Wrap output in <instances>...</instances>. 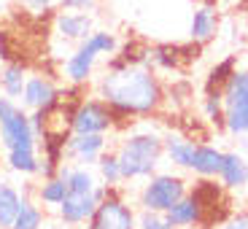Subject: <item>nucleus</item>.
<instances>
[{"label": "nucleus", "mask_w": 248, "mask_h": 229, "mask_svg": "<svg viewBox=\"0 0 248 229\" xmlns=\"http://www.w3.org/2000/svg\"><path fill=\"white\" fill-rule=\"evenodd\" d=\"M94 94L119 119L154 116L165 106V87L156 70L143 62H124L116 54L94 81Z\"/></svg>", "instance_id": "1"}, {"label": "nucleus", "mask_w": 248, "mask_h": 229, "mask_svg": "<svg viewBox=\"0 0 248 229\" xmlns=\"http://www.w3.org/2000/svg\"><path fill=\"white\" fill-rule=\"evenodd\" d=\"M116 156L124 181H146L159 168L165 156V143L154 130H132L116 146Z\"/></svg>", "instance_id": "2"}, {"label": "nucleus", "mask_w": 248, "mask_h": 229, "mask_svg": "<svg viewBox=\"0 0 248 229\" xmlns=\"http://www.w3.org/2000/svg\"><path fill=\"white\" fill-rule=\"evenodd\" d=\"M0 146H3V151L38 146V135L32 132L30 113L22 108L19 100L6 97V94H0Z\"/></svg>", "instance_id": "3"}, {"label": "nucleus", "mask_w": 248, "mask_h": 229, "mask_svg": "<svg viewBox=\"0 0 248 229\" xmlns=\"http://www.w3.org/2000/svg\"><path fill=\"white\" fill-rule=\"evenodd\" d=\"M186 192H189L186 178H181V175H175V173H154V175L146 178V183H143L140 194H138V205H140V211L165 213V211H170Z\"/></svg>", "instance_id": "4"}, {"label": "nucleus", "mask_w": 248, "mask_h": 229, "mask_svg": "<svg viewBox=\"0 0 248 229\" xmlns=\"http://www.w3.org/2000/svg\"><path fill=\"white\" fill-rule=\"evenodd\" d=\"M119 116L108 108V103L97 97V94H89V97H78L73 106V116H70V127L73 132L81 135H108L111 130H116Z\"/></svg>", "instance_id": "5"}, {"label": "nucleus", "mask_w": 248, "mask_h": 229, "mask_svg": "<svg viewBox=\"0 0 248 229\" xmlns=\"http://www.w3.org/2000/svg\"><path fill=\"white\" fill-rule=\"evenodd\" d=\"M87 229H138V213L127 199L122 197L119 186L108 189L106 199L94 208L89 216Z\"/></svg>", "instance_id": "6"}, {"label": "nucleus", "mask_w": 248, "mask_h": 229, "mask_svg": "<svg viewBox=\"0 0 248 229\" xmlns=\"http://www.w3.org/2000/svg\"><path fill=\"white\" fill-rule=\"evenodd\" d=\"M106 194H108V186L103 183H97L92 192H68L65 199L57 205V221L68 229L84 227L89 221V216L94 213V208L106 199Z\"/></svg>", "instance_id": "7"}, {"label": "nucleus", "mask_w": 248, "mask_h": 229, "mask_svg": "<svg viewBox=\"0 0 248 229\" xmlns=\"http://www.w3.org/2000/svg\"><path fill=\"white\" fill-rule=\"evenodd\" d=\"M97 60H100L97 51H94L87 41H81V44L65 57V62H62V68H60L65 84H70V87H87L89 81H92V76H94Z\"/></svg>", "instance_id": "8"}, {"label": "nucleus", "mask_w": 248, "mask_h": 229, "mask_svg": "<svg viewBox=\"0 0 248 229\" xmlns=\"http://www.w3.org/2000/svg\"><path fill=\"white\" fill-rule=\"evenodd\" d=\"M62 89L57 87L54 76H44V73H30L25 84V92L19 97L25 111H49L60 100Z\"/></svg>", "instance_id": "9"}, {"label": "nucleus", "mask_w": 248, "mask_h": 229, "mask_svg": "<svg viewBox=\"0 0 248 229\" xmlns=\"http://www.w3.org/2000/svg\"><path fill=\"white\" fill-rule=\"evenodd\" d=\"M108 151V135H73L65 140V159L73 162V165H84V168H92L97 165V159Z\"/></svg>", "instance_id": "10"}, {"label": "nucleus", "mask_w": 248, "mask_h": 229, "mask_svg": "<svg viewBox=\"0 0 248 229\" xmlns=\"http://www.w3.org/2000/svg\"><path fill=\"white\" fill-rule=\"evenodd\" d=\"M94 30V19L89 11H57L54 14V32L62 41L81 44Z\"/></svg>", "instance_id": "11"}, {"label": "nucleus", "mask_w": 248, "mask_h": 229, "mask_svg": "<svg viewBox=\"0 0 248 229\" xmlns=\"http://www.w3.org/2000/svg\"><path fill=\"white\" fill-rule=\"evenodd\" d=\"M165 218H168L175 229H194V227L205 229V211L192 192H186L170 211H165Z\"/></svg>", "instance_id": "12"}, {"label": "nucleus", "mask_w": 248, "mask_h": 229, "mask_svg": "<svg viewBox=\"0 0 248 229\" xmlns=\"http://www.w3.org/2000/svg\"><path fill=\"white\" fill-rule=\"evenodd\" d=\"M218 181L224 189L230 192H240L243 186H248V159L240 151H224L221 170H218Z\"/></svg>", "instance_id": "13"}, {"label": "nucleus", "mask_w": 248, "mask_h": 229, "mask_svg": "<svg viewBox=\"0 0 248 229\" xmlns=\"http://www.w3.org/2000/svg\"><path fill=\"white\" fill-rule=\"evenodd\" d=\"M32 192H35V186L22 189V208H19L11 229H41L46 224V208L38 202Z\"/></svg>", "instance_id": "14"}, {"label": "nucleus", "mask_w": 248, "mask_h": 229, "mask_svg": "<svg viewBox=\"0 0 248 229\" xmlns=\"http://www.w3.org/2000/svg\"><path fill=\"white\" fill-rule=\"evenodd\" d=\"M162 143H165V156L173 162L175 168L181 170H192L194 162V151H197V143L189 140L181 132H165L162 135Z\"/></svg>", "instance_id": "15"}, {"label": "nucleus", "mask_w": 248, "mask_h": 229, "mask_svg": "<svg viewBox=\"0 0 248 229\" xmlns=\"http://www.w3.org/2000/svg\"><path fill=\"white\" fill-rule=\"evenodd\" d=\"M3 165L16 175H38L41 173V151L38 146L3 151Z\"/></svg>", "instance_id": "16"}, {"label": "nucleus", "mask_w": 248, "mask_h": 229, "mask_svg": "<svg viewBox=\"0 0 248 229\" xmlns=\"http://www.w3.org/2000/svg\"><path fill=\"white\" fill-rule=\"evenodd\" d=\"M221 159L224 151L211 146V143H197V151H194V162H192V173L197 178H218V170H221Z\"/></svg>", "instance_id": "17"}, {"label": "nucleus", "mask_w": 248, "mask_h": 229, "mask_svg": "<svg viewBox=\"0 0 248 229\" xmlns=\"http://www.w3.org/2000/svg\"><path fill=\"white\" fill-rule=\"evenodd\" d=\"M27 76H30V70H27L25 62H19V60L6 62L3 70H0V92L6 94V97L19 100V97H22V92H25Z\"/></svg>", "instance_id": "18"}, {"label": "nucleus", "mask_w": 248, "mask_h": 229, "mask_svg": "<svg viewBox=\"0 0 248 229\" xmlns=\"http://www.w3.org/2000/svg\"><path fill=\"white\" fill-rule=\"evenodd\" d=\"M224 111L227 108H248V68L235 70L221 87Z\"/></svg>", "instance_id": "19"}, {"label": "nucleus", "mask_w": 248, "mask_h": 229, "mask_svg": "<svg viewBox=\"0 0 248 229\" xmlns=\"http://www.w3.org/2000/svg\"><path fill=\"white\" fill-rule=\"evenodd\" d=\"M218 30V16L211 6H200L197 11L192 14V25H189V38L194 44H205L211 41Z\"/></svg>", "instance_id": "20"}, {"label": "nucleus", "mask_w": 248, "mask_h": 229, "mask_svg": "<svg viewBox=\"0 0 248 229\" xmlns=\"http://www.w3.org/2000/svg\"><path fill=\"white\" fill-rule=\"evenodd\" d=\"M184 60V46H173V44H159L151 46L146 54V65L154 70H175Z\"/></svg>", "instance_id": "21"}, {"label": "nucleus", "mask_w": 248, "mask_h": 229, "mask_svg": "<svg viewBox=\"0 0 248 229\" xmlns=\"http://www.w3.org/2000/svg\"><path fill=\"white\" fill-rule=\"evenodd\" d=\"M19 208H22V192L11 181H0V229H11Z\"/></svg>", "instance_id": "22"}, {"label": "nucleus", "mask_w": 248, "mask_h": 229, "mask_svg": "<svg viewBox=\"0 0 248 229\" xmlns=\"http://www.w3.org/2000/svg\"><path fill=\"white\" fill-rule=\"evenodd\" d=\"M35 199L44 208H57V205L65 199L68 194V181L60 178V175H49V178H41V183L35 186Z\"/></svg>", "instance_id": "23"}, {"label": "nucleus", "mask_w": 248, "mask_h": 229, "mask_svg": "<svg viewBox=\"0 0 248 229\" xmlns=\"http://www.w3.org/2000/svg\"><path fill=\"white\" fill-rule=\"evenodd\" d=\"M221 127L232 137H237V143L243 149H248V108H227Z\"/></svg>", "instance_id": "24"}, {"label": "nucleus", "mask_w": 248, "mask_h": 229, "mask_svg": "<svg viewBox=\"0 0 248 229\" xmlns=\"http://www.w3.org/2000/svg\"><path fill=\"white\" fill-rule=\"evenodd\" d=\"M97 178H100V183L108 186V189H113V186L124 183L116 151H106V154H103V156L97 159Z\"/></svg>", "instance_id": "25"}, {"label": "nucleus", "mask_w": 248, "mask_h": 229, "mask_svg": "<svg viewBox=\"0 0 248 229\" xmlns=\"http://www.w3.org/2000/svg\"><path fill=\"white\" fill-rule=\"evenodd\" d=\"M235 70H237L235 57H227V60H221L218 65H213L208 78H205V92H221V87L227 84V78H230Z\"/></svg>", "instance_id": "26"}, {"label": "nucleus", "mask_w": 248, "mask_h": 229, "mask_svg": "<svg viewBox=\"0 0 248 229\" xmlns=\"http://www.w3.org/2000/svg\"><path fill=\"white\" fill-rule=\"evenodd\" d=\"M100 57H113L119 51V38L108 30H92L87 38H84Z\"/></svg>", "instance_id": "27"}, {"label": "nucleus", "mask_w": 248, "mask_h": 229, "mask_svg": "<svg viewBox=\"0 0 248 229\" xmlns=\"http://www.w3.org/2000/svg\"><path fill=\"white\" fill-rule=\"evenodd\" d=\"M202 113L208 122L213 124H224V100L221 92H205L202 97Z\"/></svg>", "instance_id": "28"}, {"label": "nucleus", "mask_w": 248, "mask_h": 229, "mask_svg": "<svg viewBox=\"0 0 248 229\" xmlns=\"http://www.w3.org/2000/svg\"><path fill=\"white\" fill-rule=\"evenodd\" d=\"M138 229H175V227L165 218V213L140 211L138 213Z\"/></svg>", "instance_id": "29"}, {"label": "nucleus", "mask_w": 248, "mask_h": 229, "mask_svg": "<svg viewBox=\"0 0 248 229\" xmlns=\"http://www.w3.org/2000/svg\"><path fill=\"white\" fill-rule=\"evenodd\" d=\"M62 11H92L94 0H57Z\"/></svg>", "instance_id": "30"}, {"label": "nucleus", "mask_w": 248, "mask_h": 229, "mask_svg": "<svg viewBox=\"0 0 248 229\" xmlns=\"http://www.w3.org/2000/svg\"><path fill=\"white\" fill-rule=\"evenodd\" d=\"M218 229H248V211L243 213H235V216H230L227 221L218 224Z\"/></svg>", "instance_id": "31"}, {"label": "nucleus", "mask_w": 248, "mask_h": 229, "mask_svg": "<svg viewBox=\"0 0 248 229\" xmlns=\"http://www.w3.org/2000/svg\"><path fill=\"white\" fill-rule=\"evenodd\" d=\"M0 60L11 62L14 51H11V41H8V30H0Z\"/></svg>", "instance_id": "32"}, {"label": "nucleus", "mask_w": 248, "mask_h": 229, "mask_svg": "<svg viewBox=\"0 0 248 229\" xmlns=\"http://www.w3.org/2000/svg\"><path fill=\"white\" fill-rule=\"evenodd\" d=\"M54 3H57V0H30V3H27V8H30V11H35V14H46V11H51V8H54Z\"/></svg>", "instance_id": "33"}, {"label": "nucleus", "mask_w": 248, "mask_h": 229, "mask_svg": "<svg viewBox=\"0 0 248 229\" xmlns=\"http://www.w3.org/2000/svg\"><path fill=\"white\" fill-rule=\"evenodd\" d=\"M41 229H62V224H60V221H46Z\"/></svg>", "instance_id": "34"}, {"label": "nucleus", "mask_w": 248, "mask_h": 229, "mask_svg": "<svg viewBox=\"0 0 248 229\" xmlns=\"http://www.w3.org/2000/svg\"><path fill=\"white\" fill-rule=\"evenodd\" d=\"M11 3H19V6H27V3H30V0H11Z\"/></svg>", "instance_id": "35"}, {"label": "nucleus", "mask_w": 248, "mask_h": 229, "mask_svg": "<svg viewBox=\"0 0 248 229\" xmlns=\"http://www.w3.org/2000/svg\"><path fill=\"white\" fill-rule=\"evenodd\" d=\"M0 162H3V146H0Z\"/></svg>", "instance_id": "36"}]
</instances>
